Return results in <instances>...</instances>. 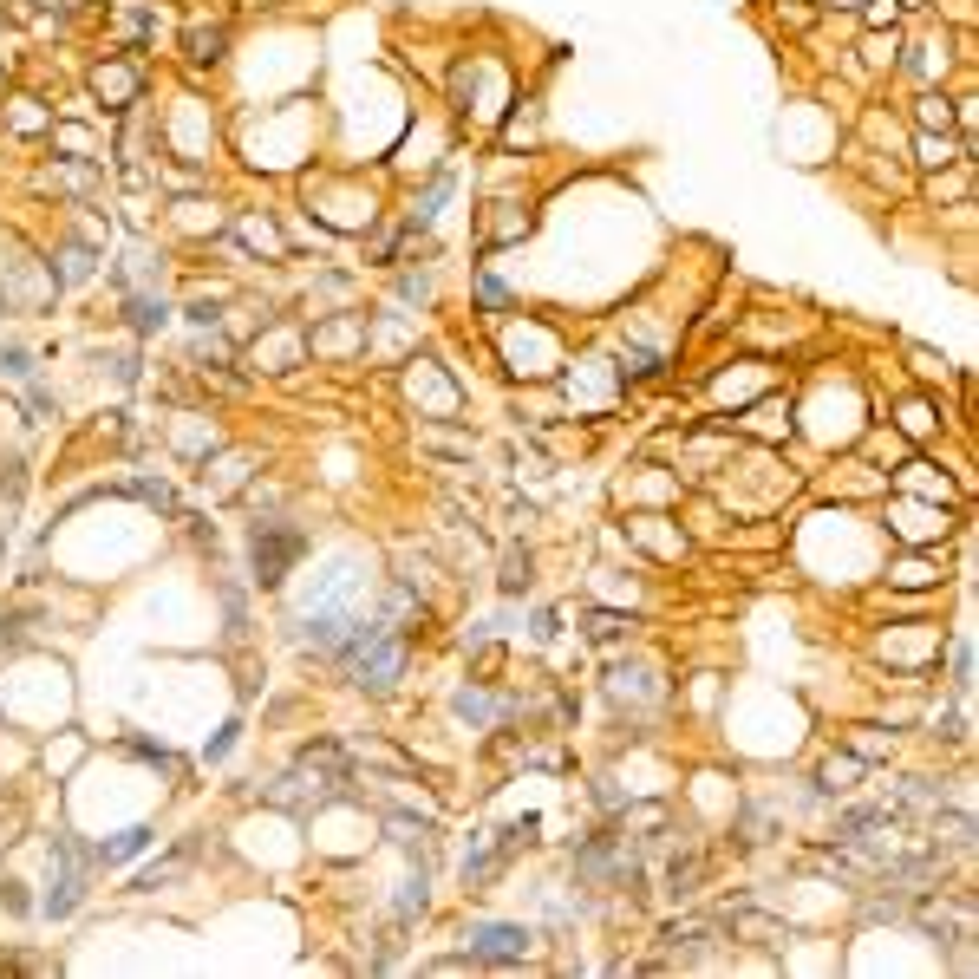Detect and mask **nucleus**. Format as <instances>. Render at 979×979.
Here are the masks:
<instances>
[{
    "label": "nucleus",
    "mask_w": 979,
    "mask_h": 979,
    "mask_svg": "<svg viewBox=\"0 0 979 979\" xmlns=\"http://www.w3.org/2000/svg\"><path fill=\"white\" fill-rule=\"evenodd\" d=\"M301 549H307L301 529H288V523H255V581H262V588H275Z\"/></svg>",
    "instance_id": "f257e3e1"
},
{
    "label": "nucleus",
    "mask_w": 979,
    "mask_h": 979,
    "mask_svg": "<svg viewBox=\"0 0 979 979\" xmlns=\"http://www.w3.org/2000/svg\"><path fill=\"white\" fill-rule=\"evenodd\" d=\"M529 947L523 927H497V921H477L470 927V953H490V960H516Z\"/></svg>",
    "instance_id": "f03ea898"
},
{
    "label": "nucleus",
    "mask_w": 979,
    "mask_h": 979,
    "mask_svg": "<svg viewBox=\"0 0 979 979\" xmlns=\"http://www.w3.org/2000/svg\"><path fill=\"white\" fill-rule=\"evenodd\" d=\"M927 196H934V203H960V209H973V157H953V164H947V177L934 170Z\"/></svg>",
    "instance_id": "7ed1b4c3"
},
{
    "label": "nucleus",
    "mask_w": 979,
    "mask_h": 979,
    "mask_svg": "<svg viewBox=\"0 0 979 979\" xmlns=\"http://www.w3.org/2000/svg\"><path fill=\"white\" fill-rule=\"evenodd\" d=\"M953 157H973V151L953 144L947 131H914V164H921V170H947Z\"/></svg>",
    "instance_id": "20e7f679"
},
{
    "label": "nucleus",
    "mask_w": 979,
    "mask_h": 979,
    "mask_svg": "<svg viewBox=\"0 0 979 979\" xmlns=\"http://www.w3.org/2000/svg\"><path fill=\"white\" fill-rule=\"evenodd\" d=\"M745 431H758V438H790V399H764L745 412Z\"/></svg>",
    "instance_id": "39448f33"
},
{
    "label": "nucleus",
    "mask_w": 979,
    "mask_h": 979,
    "mask_svg": "<svg viewBox=\"0 0 979 979\" xmlns=\"http://www.w3.org/2000/svg\"><path fill=\"white\" fill-rule=\"evenodd\" d=\"M914 125H921V131H947L953 125V98L940 92V85H921V98H914Z\"/></svg>",
    "instance_id": "423d86ee"
},
{
    "label": "nucleus",
    "mask_w": 979,
    "mask_h": 979,
    "mask_svg": "<svg viewBox=\"0 0 979 979\" xmlns=\"http://www.w3.org/2000/svg\"><path fill=\"white\" fill-rule=\"evenodd\" d=\"M222 46H229V27H190L183 33V53L203 66V59H222Z\"/></svg>",
    "instance_id": "0eeeda50"
},
{
    "label": "nucleus",
    "mask_w": 979,
    "mask_h": 979,
    "mask_svg": "<svg viewBox=\"0 0 979 979\" xmlns=\"http://www.w3.org/2000/svg\"><path fill=\"white\" fill-rule=\"evenodd\" d=\"M92 92L98 98H131V92H138V79H131L125 66H98L92 72Z\"/></svg>",
    "instance_id": "6e6552de"
},
{
    "label": "nucleus",
    "mask_w": 979,
    "mask_h": 979,
    "mask_svg": "<svg viewBox=\"0 0 979 979\" xmlns=\"http://www.w3.org/2000/svg\"><path fill=\"white\" fill-rule=\"evenodd\" d=\"M901 14H908L901 0H869V14H862V27H869V33H895V27H901Z\"/></svg>",
    "instance_id": "1a4fd4ad"
},
{
    "label": "nucleus",
    "mask_w": 979,
    "mask_h": 979,
    "mask_svg": "<svg viewBox=\"0 0 979 979\" xmlns=\"http://www.w3.org/2000/svg\"><path fill=\"white\" fill-rule=\"evenodd\" d=\"M914 72H921V79H927V85H934V79H940V72H947V33H934V40H927V46H921V59H914Z\"/></svg>",
    "instance_id": "9d476101"
},
{
    "label": "nucleus",
    "mask_w": 979,
    "mask_h": 979,
    "mask_svg": "<svg viewBox=\"0 0 979 979\" xmlns=\"http://www.w3.org/2000/svg\"><path fill=\"white\" fill-rule=\"evenodd\" d=\"M888 581H901V588H934V581H940V568H934V562H921V555H908V562H901Z\"/></svg>",
    "instance_id": "9b49d317"
},
{
    "label": "nucleus",
    "mask_w": 979,
    "mask_h": 979,
    "mask_svg": "<svg viewBox=\"0 0 979 979\" xmlns=\"http://www.w3.org/2000/svg\"><path fill=\"white\" fill-rule=\"evenodd\" d=\"M855 777H862V764H855V758H829L823 764V784L829 790H855Z\"/></svg>",
    "instance_id": "f8f14e48"
},
{
    "label": "nucleus",
    "mask_w": 979,
    "mask_h": 979,
    "mask_svg": "<svg viewBox=\"0 0 979 979\" xmlns=\"http://www.w3.org/2000/svg\"><path fill=\"white\" fill-rule=\"evenodd\" d=\"M934 425H940V418L927 412V405H901V431H908V438H927Z\"/></svg>",
    "instance_id": "ddd939ff"
},
{
    "label": "nucleus",
    "mask_w": 979,
    "mask_h": 979,
    "mask_svg": "<svg viewBox=\"0 0 979 979\" xmlns=\"http://www.w3.org/2000/svg\"><path fill=\"white\" fill-rule=\"evenodd\" d=\"M908 359H914V373H921V379H947V359L927 353V346H908Z\"/></svg>",
    "instance_id": "4468645a"
},
{
    "label": "nucleus",
    "mask_w": 979,
    "mask_h": 979,
    "mask_svg": "<svg viewBox=\"0 0 979 979\" xmlns=\"http://www.w3.org/2000/svg\"><path fill=\"white\" fill-rule=\"evenodd\" d=\"M777 20H784V27H810V20H816V7H797V0H777Z\"/></svg>",
    "instance_id": "2eb2a0df"
},
{
    "label": "nucleus",
    "mask_w": 979,
    "mask_h": 979,
    "mask_svg": "<svg viewBox=\"0 0 979 979\" xmlns=\"http://www.w3.org/2000/svg\"><path fill=\"white\" fill-rule=\"evenodd\" d=\"M829 7H862V0H829Z\"/></svg>",
    "instance_id": "dca6fc26"
}]
</instances>
